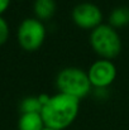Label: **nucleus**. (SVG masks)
<instances>
[{"instance_id": "1", "label": "nucleus", "mask_w": 129, "mask_h": 130, "mask_svg": "<svg viewBox=\"0 0 129 130\" xmlns=\"http://www.w3.org/2000/svg\"><path fill=\"white\" fill-rule=\"evenodd\" d=\"M80 111V101L63 93H56L43 105L41 115L46 128L65 130L72 125Z\"/></svg>"}, {"instance_id": "2", "label": "nucleus", "mask_w": 129, "mask_h": 130, "mask_svg": "<svg viewBox=\"0 0 129 130\" xmlns=\"http://www.w3.org/2000/svg\"><path fill=\"white\" fill-rule=\"evenodd\" d=\"M56 87L60 93L71 96L79 101L85 99L92 90L87 71L77 67H66L61 70L56 77Z\"/></svg>"}, {"instance_id": "3", "label": "nucleus", "mask_w": 129, "mask_h": 130, "mask_svg": "<svg viewBox=\"0 0 129 130\" xmlns=\"http://www.w3.org/2000/svg\"><path fill=\"white\" fill-rule=\"evenodd\" d=\"M89 42L92 51L103 59H114L122 52V38L115 28L101 24L91 30Z\"/></svg>"}, {"instance_id": "4", "label": "nucleus", "mask_w": 129, "mask_h": 130, "mask_svg": "<svg viewBox=\"0 0 129 130\" xmlns=\"http://www.w3.org/2000/svg\"><path fill=\"white\" fill-rule=\"evenodd\" d=\"M47 30L39 19L27 18L24 19L17 30V38L19 45L27 52H34L39 49L46 41Z\"/></svg>"}, {"instance_id": "5", "label": "nucleus", "mask_w": 129, "mask_h": 130, "mask_svg": "<svg viewBox=\"0 0 129 130\" xmlns=\"http://www.w3.org/2000/svg\"><path fill=\"white\" fill-rule=\"evenodd\" d=\"M71 19L76 27L86 30H94L103 24V11L96 4L84 1L74 6Z\"/></svg>"}, {"instance_id": "6", "label": "nucleus", "mask_w": 129, "mask_h": 130, "mask_svg": "<svg viewBox=\"0 0 129 130\" xmlns=\"http://www.w3.org/2000/svg\"><path fill=\"white\" fill-rule=\"evenodd\" d=\"M91 86L96 90H105L117 78V67L110 59L99 58L87 70Z\"/></svg>"}, {"instance_id": "7", "label": "nucleus", "mask_w": 129, "mask_h": 130, "mask_svg": "<svg viewBox=\"0 0 129 130\" xmlns=\"http://www.w3.org/2000/svg\"><path fill=\"white\" fill-rule=\"evenodd\" d=\"M57 9L56 0H34L33 3V11L37 19L41 22L51 19Z\"/></svg>"}, {"instance_id": "8", "label": "nucleus", "mask_w": 129, "mask_h": 130, "mask_svg": "<svg viewBox=\"0 0 129 130\" xmlns=\"http://www.w3.org/2000/svg\"><path fill=\"white\" fill-rule=\"evenodd\" d=\"M46 128L39 112L20 114L18 120V130H43Z\"/></svg>"}, {"instance_id": "9", "label": "nucleus", "mask_w": 129, "mask_h": 130, "mask_svg": "<svg viewBox=\"0 0 129 130\" xmlns=\"http://www.w3.org/2000/svg\"><path fill=\"white\" fill-rule=\"evenodd\" d=\"M108 24L115 29L124 28L129 24V8L128 6H118L111 10L108 18Z\"/></svg>"}, {"instance_id": "10", "label": "nucleus", "mask_w": 129, "mask_h": 130, "mask_svg": "<svg viewBox=\"0 0 129 130\" xmlns=\"http://www.w3.org/2000/svg\"><path fill=\"white\" fill-rule=\"evenodd\" d=\"M42 104L38 99V96H28L20 101L19 110L22 114H32V112H39L42 111Z\"/></svg>"}, {"instance_id": "11", "label": "nucleus", "mask_w": 129, "mask_h": 130, "mask_svg": "<svg viewBox=\"0 0 129 130\" xmlns=\"http://www.w3.org/2000/svg\"><path fill=\"white\" fill-rule=\"evenodd\" d=\"M9 34H10L9 24L3 18V15H0V47L6 43V41L9 38Z\"/></svg>"}, {"instance_id": "12", "label": "nucleus", "mask_w": 129, "mask_h": 130, "mask_svg": "<svg viewBox=\"0 0 129 130\" xmlns=\"http://www.w3.org/2000/svg\"><path fill=\"white\" fill-rule=\"evenodd\" d=\"M9 5H10V0H0V15H3V13L6 11Z\"/></svg>"}, {"instance_id": "13", "label": "nucleus", "mask_w": 129, "mask_h": 130, "mask_svg": "<svg viewBox=\"0 0 129 130\" xmlns=\"http://www.w3.org/2000/svg\"><path fill=\"white\" fill-rule=\"evenodd\" d=\"M43 130H54V129H49V128H44Z\"/></svg>"}]
</instances>
